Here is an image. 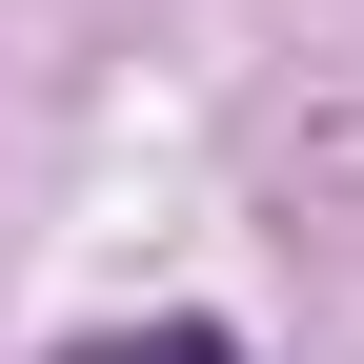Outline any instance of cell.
Here are the masks:
<instances>
[{
    "label": "cell",
    "instance_id": "obj_1",
    "mask_svg": "<svg viewBox=\"0 0 364 364\" xmlns=\"http://www.w3.org/2000/svg\"><path fill=\"white\" fill-rule=\"evenodd\" d=\"M61 364H243L223 324H102V344H61Z\"/></svg>",
    "mask_w": 364,
    "mask_h": 364
}]
</instances>
